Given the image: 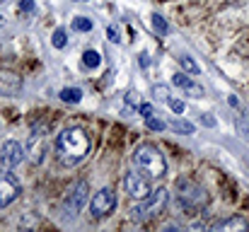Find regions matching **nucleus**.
Wrapping results in <instances>:
<instances>
[{
    "instance_id": "4468645a",
    "label": "nucleus",
    "mask_w": 249,
    "mask_h": 232,
    "mask_svg": "<svg viewBox=\"0 0 249 232\" xmlns=\"http://www.w3.org/2000/svg\"><path fill=\"white\" fill-rule=\"evenodd\" d=\"M83 63L87 66V68H97V66L102 63V56H99L97 51H92V49H89V51H85L83 54Z\"/></svg>"
},
{
    "instance_id": "5701e85b",
    "label": "nucleus",
    "mask_w": 249,
    "mask_h": 232,
    "mask_svg": "<svg viewBox=\"0 0 249 232\" xmlns=\"http://www.w3.org/2000/svg\"><path fill=\"white\" fill-rule=\"evenodd\" d=\"M107 34H109V39H111L114 44H119V41H121V39H119V32H116V27H109V32H107Z\"/></svg>"
},
{
    "instance_id": "2eb2a0df",
    "label": "nucleus",
    "mask_w": 249,
    "mask_h": 232,
    "mask_svg": "<svg viewBox=\"0 0 249 232\" xmlns=\"http://www.w3.org/2000/svg\"><path fill=\"white\" fill-rule=\"evenodd\" d=\"M66 44H68V32L66 29H56L53 32V46L56 49H66Z\"/></svg>"
},
{
    "instance_id": "dca6fc26",
    "label": "nucleus",
    "mask_w": 249,
    "mask_h": 232,
    "mask_svg": "<svg viewBox=\"0 0 249 232\" xmlns=\"http://www.w3.org/2000/svg\"><path fill=\"white\" fill-rule=\"evenodd\" d=\"M172 128L177 131V133H194V124H189V121H181V119H177V121H172Z\"/></svg>"
},
{
    "instance_id": "a211bd4d",
    "label": "nucleus",
    "mask_w": 249,
    "mask_h": 232,
    "mask_svg": "<svg viewBox=\"0 0 249 232\" xmlns=\"http://www.w3.org/2000/svg\"><path fill=\"white\" fill-rule=\"evenodd\" d=\"M153 97H155L158 102H169L172 94H169V89H167L165 85H155V87H153Z\"/></svg>"
},
{
    "instance_id": "39448f33",
    "label": "nucleus",
    "mask_w": 249,
    "mask_h": 232,
    "mask_svg": "<svg viewBox=\"0 0 249 232\" xmlns=\"http://www.w3.org/2000/svg\"><path fill=\"white\" fill-rule=\"evenodd\" d=\"M46 148H49V143H46V126L36 124V126L32 128L29 138H27L24 150H27L29 160H32L34 164H41V162H44V155H46Z\"/></svg>"
},
{
    "instance_id": "bb28decb",
    "label": "nucleus",
    "mask_w": 249,
    "mask_h": 232,
    "mask_svg": "<svg viewBox=\"0 0 249 232\" xmlns=\"http://www.w3.org/2000/svg\"><path fill=\"white\" fill-rule=\"evenodd\" d=\"M0 2H2V0H0Z\"/></svg>"
},
{
    "instance_id": "6e6552de",
    "label": "nucleus",
    "mask_w": 249,
    "mask_h": 232,
    "mask_svg": "<svg viewBox=\"0 0 249 232\" xmlns=\"http://www.w3.org/2000/svg\"><path fill=\"white\" fill-rule=\"evenodd\" d=\"M24 155H27V150L17 141H5L2 148H0V167H2V172H12L24 160Z\"/></svg>"
},
{
    "instance_id": "f257e3e1",
    "label": "nucleus",
    "mask_w": 249,
    "mask_h": 232,
    "mask_svg": "<svg viewBox=\"0 0 249 232\" xmlns=\"http://www.w3.org/2000/svg\"><path fill=\"white\" fill-rule=\"evenodd\" d=\"M87 153H89V136H87L85 128L73 126V128H66V131L58 133V138H56V157H58L61 164L75 167L87 157Z\"/></svg>"
},
{
    "instance_id": "f8f14e48",
    "label": "nucleus",
    "mask_w": 249,
    "mask_h": 232,
    "mask_svg": "<svg viewBox=\"0 0 249 232\" xmlns=\"http://www.w3.org/2000/svg\"><path fill=\"white\" fill-rule=\"evenodd\" d=\"M213 230H249V220L235 215V218H228V220H223V223H215Z\"/></svg>"
},
{
    "instance_id": "9b49d317",
    "label": "nucleus",
    "mask_w": 249,
    "mask_h": 232,
    "mask_svg": "<svg viewBox=\"0 0 249 232\" xmlns=\"http://www.w3.org/2000/svg\"><path fill=\"white\" fill-rule=\"evenodd\" d=\"M172 82H174L179 89H184L189 97H203V87H201L198 82H194L189 75H184V73H177V75L172 77Z\"/></svg>"
},
{
    "instance_id": "4be33fe9",
    "label": "nucleus",
    "mask_w": 249,
    "mask_h": 232,
    "mask_svg": "<svg viewBox=\"0 0 249 232\" xmlns=\"http://www.w3.org/2000/svg\"><path fill=\"white\" fill-rule=\"evenodd\" d=\"M167 104H169V109H172L174 114H181V111H184V102H181V99H174V97H169V102H167Z\"/></svg>"
},
{
    "instance_id": "9d476101",
    "label": "nucleus",
    "mask_w": 249,
    "mask_h": 232,
    "mask_svg": "<svg viewBox=\"0 0 249 232\" xmlns=\"http://www.w3.org/2000/svg\"><path fill=\"white\" fill-rule=\"evenodd\" d=\"M17 196H19V184L5 172V177H0V208L17 201Z\"/></svg>"
},
{
    "instance_id": "423d86ee",
    "label": "nucleus",
    "mask_w": 249,
    "mask_h": 232,
    "mask_svg": "<svg viewBox=\"0 0 249 232\" xmlns=\"http://www.w3.org/2000/svg\"><path fill=\"white\" fill-rule=\"evenodd\" d=\"M85 203H87V181L80 179V181H75V184L71 186V191L66 194V198H63V213H66L68 218H75V215L83 211Z\"/></svg>"
},
{
    "instance_id": "20e7f679",
    "label": "nucleus",
    "mask_w": 249,
    "mask_h": 232,
    "mask_svg": "<svg viewBox=\"0 0 249 232\" xmlns=\"http://www.w3.org/2000/svg\"><path fill=\"white\" fill-rule=\"evenodd\" d=\"M177 194H179V203L189 211H198L208 203V196L201 186L191 184V181H177Z\"/></svg>"
},
{
    "instance_id": "aec40b11",
    "label": "nucleus",
    "mask_w": 249,
    "mask_h": 232,
    "mask_svg": "<svg viewBox=\"0 0 249 232\" xmlns=\"http://www.w3.org/2000/svg\"><path fill=\"white\" fill-rule=\"evenodd\" d=\"M145 124H148V128H150V131H165V121H162V119L148 116V119H145Z\"/></svg>"
},
{
    "instance_id": "ddd939ff",
    "label": "nucleus",
    "mask_w": 249,
    "mask_h": 232,
    "mask_svg": "<svg viewBox=\"0 0 249 232\" xmlns=\"http://www.w3.org/2000/svg\"><path fill=\"white\" fill-rule=\"evenodd\" d=\"M58 97H61L63 102H68V104H75V102L83 99V89H78V87H63Z\"/></svg>"
},
{
    "instance_id": "f3484780",
    "label": "nucleus",
    "mask_w": 249,
    "mask_h": 232,
    "mask_svg": "<svg viewBox=\"0 0 249 232\" xmlns=\"http://www.w3.org/2000/svg\"><path fill=\"white\" fill-rule=\"evenodd\" d=\"M73 29H75V32H89V29H92V19L75 17V19H73Z\"/></svg>"
},
{
    "instance_id": "b1692460",
    "label": "nucleus",
    "mask_w": 249,
    "mask_h": 232,
    "mask_svg": "<svg viewBox=\"0 0 249 232\" xmlns=\"http://www.w3.org/2000/svg\"><path fill=\"white\" fill-rule=\"evenodd\" d=\"M141 114H143L145 119H148V116H153V107H150V104H143V107H141Z\"/></svg>"
},
{
    "instance_id": "393cba45",
    "label": "nucleus",
    "mask_w": 249,
    "mask_h": 232,
    "mask_svg": "<svg viewBox=\"0 0 249 232\" xmlns=\"http://www.w3.org/2000/svg\"><path fill=\"white\" fill-rule=\"evenodd\" d=\"M22 10H32V0H24L22 2Z\"/></svg>"
},
{
    "instance_id": "0eeeda50",
    "label": "nucleus",
    "mask_w": 249,
    "mask_h": 232,
    "mask_svg": "<svg viewBox=\"0 0 249 232\" xmlns=\"http://www.w3.org/2000/svg\"><path fill=\"white\" fill-rule=\"evenodd\" d=\"M114 206H116V194H114V189H109V186L99 189V191L92 196V201H89V211H92L94 218L109 215V213L114 211Z\"/></svg>"
},
{
    "instance_id": "f03ea898",
    "label": "nucleus",
    "mask_w": 249,
    "mask_h": 232,
    "mask_svg": "<svg viewBox=\"0 0 249 232\" xmlns=\"http://www.w3.org/2000/svg\"><path fill=\"white\" fill-rule=\"evenodd\" d=\"M133 164L141 174H145L148 179H162L167 174V160L160 148H155L153 143H141L133 153Z\"/></svg>"
},
{
    "instance_id": "6ab92c4d",
    "label": "nucleus",
    "mask_w": 249,
    "mask_h": 232,
    "mask_svg": "<svg viewBox=\"0 0 249 232\" xmlns=\"http://www.w3.org/2000/svg\"><path fill=\"white\" fill-rule=\"evenodd\" d=\"M179 63H181V68H184L186 73H194V75L198 73V66H196V63H194L189 56H181V58H179Z\"/></svg>"
},
{
    "instance_id": "412c9836",
    "label": "nucleus",
    "mask_w": 249,
    "mask_h": 232,
    "mask_svg": "<svg viewBox=\"0 0 249 232\" xmlns=\"http://www.w3.org/2000/svg\"><path fill=\"white\" fill-rule=\"evenodd\" d=\"M153 29H155L158 34H167V22L160 15H153Z\"/></svg>"
},
{
    "instance_id": "1a4fd4ad",
    "label": "nucleus",
    "mask_w": 249,
    "mask_h": 232,
    "mask_svg": "<svg viewBox=\"0 0 249 232\" xmlns=\"http://www.w3.org/2000/svg\"><path fill=\"white\" fill-rule=\"evenodd\" d=\"M124 189L131 198H138V201L150 196V181L145 174H138V172H128L124 177Z\"/></svg>"
},
{
    "instance_id": "7ed1b4c3",
    "label": "nucleus",
    "mask_w": 249,
    "mask_h": 232,
    "mask_svg": "<svg viewBox=\"0 0 249 232\" xmlns=\"http://www.w3.org/2000/svg\"><path fill=\"white\" fill-rule=\"evenodd\" d=\"M167 203H169V194L165 189H155L150 191V196L141 198V203H136L131 208V220L133 223H145V220H153L158 218L160 213H165Z\"/></svg>"
},
{
    "instance_id": "a878e982",
    "label": "nucleus",
    "mask_w": 249,
    "mask_h": 232,
    "mask_svg": "<svg viewBox=\"0 0 249 232\" xmlns=\"http://www.w3.org/2000/svg\"><path fill=\"white\" fill-rule=\"evenodd\" d=\"M0 22H2V17H0Z\"/></svg>"
}]
</instances>
